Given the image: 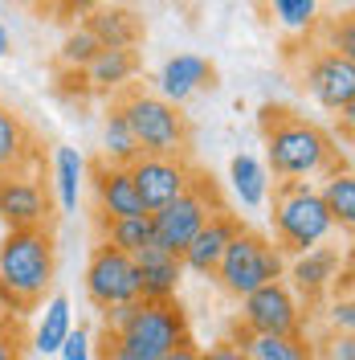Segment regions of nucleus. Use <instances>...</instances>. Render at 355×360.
<instances>
[{
  "label": "nucleus",
  "mask_w": 355,
  "mask_h": 360,
  "mask_svg": "<svg viewBox=\"0 0 355 360\" xmlns=\"http://www.w3.org/2000/svg\"><path fill=\"white\" fill-rule=\"evenodd\" d=\"M323 360H355V336H331Z\"/></svg>",
  "instance_id": "36"
},
{
  "label": "nucleus",
  "mask_w": 355,
  "mask_h": 360,
  "mask_svg": "<svg viewBox=\"0 0 355 360\" xmlns=\"http://www.w3.org/2000/svg\"><path fill=\"white\" fill-rule=\"evenodd\" d=\"M13 53V33L4 29V21H0V58H8Z\"/></svg>",
  "instance_id": "39"
},
{
  "label": "nucleus",
  "mask_w": 355,
  "mask_h": 360,
  "mask_svg": "<svg viewBox=\"0 0 355 360\" xmlns=\"http://www.w3.org/2000/svg\"><path fill=\"white\" fill-rule=\"evenodd\" d=\"M98 233L107 246L135 258L139 250L152 246V213H143V217H98Z\"/></svg>",
  "instance_id": "25"
},
{
  "label": "nucleus",
  "mask_w": 355,
  "mask_h": 360,
  "mask_svg": "<svg viewBox=\"0 0 355 360\" xmlns=\"http://www.w3.org/2000/svg\"><path fill=\"white\" fill-rule=\"evenodd\" d=\"M262 131H266V172L278 184H311L339 168V148L319 123L298 119L286 107H262Z\"/></svg>",
  "instance_id": "1"
},
{
  "label": "nucleus",
  "mask_w": 355,
  "mask_h": 360,
  "mask_svg": "<svg viewBox=\"0 0 355 360\" xmlns=\"http://www.w3.org/2000/svg\"><path fill=\"white\" fill-rule=\"evenodd\" d=\"M200 360H249V356H245V348L237 340H217L200 352Z\"/></svg>",
  "instance_id": "34"
},
{
  "label": "nucleus",
  "mask_w": 355,
  "mask_h": 360,
  "mask_svg": "<svg viewBox=\"0 0 355 360\" xmlns=\"http://www.w3.org/2000/svg\"><path fill=\"white\" fill-rule=\"evenodd\" d=\"M58 356L62 360H94V336H90L86 328H69V336L62 340Z\"/></svg>",
  "instance_id": "32"
},
{
  "label": "nucleus",
  "mask_w": 355,
  "mask_h": 360,
  "mask_svg": "<svg viewBox=\"0 0 355 360\" xmlns=\"http://www.w3.org/2000/svg\"><path fill=\"white\" fill-rule=\"evenodd\" d=\"M282 274H286V254L274 246L269 238L253 233V229H241L229 242V250L221 254L217 270H213V278L233 299H245V295H253L257 287H266V283H278Z\"/></svg>",
  "instance_id": "5"
},
{
  "label": "nucleus",
  "mask_w": 355,
  "mask_h": 360,
  "mask_svg": "<svg viewBox=\"0 0 355 360\" xmlns=\"http://www.w3.org/2000/svg\"><path fill=\"white\" fill-rule=\"evenodd\" d=\"M266 4L286 33H311L319 21V0H266Z\"/></svg>",
  "instance_id": "28"
},
{
  "label": "nucleus",
  "mask_w": 355,
  "mask_h": 360,
  "mask_svg": "<svg viewBox=\"0 0 355 360\" xmlns=\"http://www.w3.org/2000/svg\"><path fill=\"white\" fill-rule=\"evenodd\" d=\"M13 328H17V319H13V315H4V311H0V336H4V332H13Z\"/></svg>",
  "instance_id": "40"
},
{
  "label": "nucleus",
  "mask_w": 355,
  "mask_h": 360,
  "mask_svg": "<svg viewBox=\"0 0 355 360\" xmlns=\"http://www.w3.org/2000/svg\"><path fill=\"white\" fill-rule=\"evenodd\" d=\"M213 82H217V70H213L208 58H200V53H176V58H168L159 66V78H156L159 98L172 103V107L188 103L192 94L208 90Z\"/></svg>",
  "instance_id": "16"
},
{
  "label": "nucleus",
  "mask_w": 355,
  "mask_h": 360,
  "mask_svg": "<svg viewBox=\"0 0 355 360\" xmlns=\"http://www.w3.org/2000/svg\"><path fill=\"white\" fill-rule=\"evenodd\" d=\"M241 229L245 225H241L237 213H229V209L213 213V217L196 229V238L184 246V254H180L184 270H192V274H208V278H213V270H217V262H221V254L229 250V242H233Z\"/></svg>",
  "instance_id": "15"
},
{
  "label": "nucleus",
  "mask_w": 355,
  "mask_h": 360,
  "mask_svg": "<svg viewBox=\"0 0 355 360\" xmlns=\"http://www.w3.org/2000/svg\"><path fill=\"white\" fill-rule=\"evenodd\" d=\"M119 111L127 115V127H131L143 156H188L192 127H188V119H184L180 107L163 103L159 94H147V90L131 86L119 98Z\"/></svg>",
  "instance_id": "3"
},
{
  "label": "nucleus",
  "mask_w": 355,
  "mask_h": 360,
  "mask_svg": "<svg viewBox=\"0 0 355 360\" xmlns=\"http://www.w3.org/2000/svg\"><path fill=\"white\" fill-rule=\"evenodd\" d=\"M98 356L94 360H159L156 352H147V348H139V344H131L127 336H119V332H107L102 328V336H98Z\"/></svg>",
  "instance_id": "30"
},
{
  "label": "nucleus",
  "mask_w": 355,
  "mask_h": 360,
  "mask_svg": "<svg viewBox=\"0 0 355 360\" xmlns=\"http://www.w3.org/2000/svg\"><path fill=\"white\" fill-rule=\"evenodd\" d=\"M98 4H102V0H69L66 17H90V13H94Z\"/></svg>",
  "instance_id": "38"
},
{
  "label": "nucleus",
  "mask_w": 355,
  "mask_h": 360,
  "mask_svg": "<svg viewBox=\"0 0 355 360\" xmlns=\"http://www.w3.org/2000/svg\"><path fill=\"white\" fill-rule=\"evenodd\" d=\"M135 70H139L135 49H98L82 74H86L90 90H123L135 78Z\"/></svg>",
  "instance_id": "22"
},
{
  "label": "nucleus",
  "mask_w": 355,
  "mask_h": 360,
  "mask_svg": "<svg viewBox=\"0 0 355 360\" xmlns=\"http://www.w3.org/2000/svg\"><path fill=\"white\" fill-rule=\"evenodd\" d=\"M86 156L78 148H58L53 152V197L62 205V213H74L82 201V184H86Z\"/></svg>",
  "instance_id": "23"
},
{
  "label": "nucleus",
  "mask_w": 355,
  "mask_h": 360,
  "mask_svg": "<svg viewBox=\"0 0 355 360\" xmlns=\"http://www.w3.org/2000/svg\"><path fill=\"white\" fill-rule=\"evenodd\" d=\"M69 328H74L69 299L66 295H49L45 307H41V315H37V328H33L29 348H33L37 356H58V348H62V340L69 336Z\"/></svg>",
  "instance_id": "21"
},
{
  "label": "nucleus",
  "mask_w": 355,
  "mask_h": 360,
  "mask_svg": "<svg viewBox=\"0 0 355 360\" xmlns=\"http://www.w3.org/2000/svg\"><path fill=\"white\" fill-rule=\"evenodd\" d=\"M135 274H139V299L143 303H168L180 295V283H184V262L176 254L159 246H147L135 254Z\"/></svg>",
  "instance_id": "17"
},
{
  "label": "nucleus",
  "mask_w": 355,
  "mask_h": 360,
  "mask_svg": "<svg viewBox=\"0 0 355 360\" xmlns=\"http://www.w3.org/2000/svg\"><path fill=\"white\" fill-rule=\"evenodd\" d=\"M0 360H25L21 328H13V332H4V336H0Z\"/></svg>",
  "instance_id": "35"
},
{
  "label": "nucleus",
  "mask_w": 355,
  "mask_h": 360,
  "mask_svg": "<svg viewBox=\"0 0 355 360\" xmlns=\"http://www.w3.org/2000/svg\"><path fill=\"white\" fill-rule=\"evenodd\" d=\"M319 197H323V205H327L335 229L351 233L355 229V176H351V168H335V172H327Z\"/></svg>",
  "instance_id": "24"
},
{
  "label": "nucleus",
  "mask_w": 355,
  "mask_h": 360,
  "mask_svg": "<svg viewBox=\"0 0 355 360\" xmlns=\"http://www.w3.org/2000/svg\"><path fill=\"white\" fill-rule=\"evenodd\" d=\"M274 233L282 254H307L335 233V221L314 184H278L274 193Z\"/></svg>",
  "instance_id": "4"
},
{
  "label": "nucleus",
  "mask_w": 355,
  "mask_h": 360,
  "mask_svg": "<svg viewBox=\"0 0 355 360\" xmlns=\"http://www.w3.org/2000/svg\"><path fill=\"white\" fill-rule=\"evenodd\" d=\"M53 8H58V13H66V8H69V0H53Z\"/></svg>",
  "instance_id": "41"
},
{
  "label": "nucleus",
  "mask_w": 355,
  "mask_h": 360,
  "mask_svg": "<svg viewBox=\"0 0 355 360\" xmlns=\"http://www.w3.org/2000/svg\"><path fill=\"white\" fill-rule=\"evenodd\" d=\"M159 360H200V348L188 340V344H180V348H172V352H163Z\"/></svg>",
  "instance_id": "37"
},
{
  "label": "nucleus",
  "mask_w": 355,
  "mask_h": 360,
  "mask_svg": "<svg viewBox=\"0 0 355 360\" xmlns=\"http://www.w3.org/2000/svg\"><path fill=\"white\" fill-rule=\"evenodd\" d=\"M225 205L221 197H217V188L208 184V180L196 172V180H192V188L188 193H180L172 205H163V209H156L152 213V246L168 250V254H184V246L196 238V229L213 213H221Z\"/></svg>",
  "instance_id": "6"
},
{
  "label": "nucleus",
  "mask_w": 355,
  "mask_h": 360,
  "mask_svg": "<svg viewBox=\"0 0 355 360\" xmlns=\"http://www.w3.org/2000/svg\"><path fill=\"white\" fill-rule=\"evenodd\" d=\"M229 188H233V197H237L245 209H262V205L269 201L266 164L257 156H249V152H237V156L229 160Z\"/></svg>",
  "instance_id": "20"
},
{
  "label": "nucleus",
  "mask_w": 355,
  "mask_h": 360,
  "mask_svg": "<svg viewBox=\"0 0 355 360\" xmlns=\"http://www.w3.org/2000/svg\"><path fill=\"white\" fill-rule=\"evenodd\" d=\"M86 180H90V193H94L98 217H143L147 213L143 201H139V193H135V180L127 168L98 160L94 168H86Z\"/></svg>",
  "instance_id": "13"
},
{
  "label": "nucleus",
  "mask_w": 355,
  "mask_h": 360,
  "mask_svg": "<svg viewBox=\"0 0 355 360\" xmlns=\"http://www.w3.org/2000/svg\"><path fill=\"white\" fill-rule=\"evenodd\" d=\"M53 270H58V250L49 229H8V238L0 242V287L37 307L53 287Z\"/></svg>",
  "instance_id": "2"
},
{
  "label": "nucleus",
  "mask_w": 355,
  "mask_h": 360,
  "mask_svg": "<svg viewBox=\"0 0 355 360\" xmlns=\"http://www.w3.org/2000/svg\"><path fill=\"white\" fill-rule=\"evenodd\" d=\"M86 33L98 41V49H135L143 41V21L131 8L119 4H98L86 17Z\"/></svg>",
  "instance_id": "18"
},
{
  "label": "nucleus",
  "mask_w": 355,
  "mask_h": 360,
  "mask_svg": "<svg viewBox=\"0 0 355 360\" xmlns=\"http://www.w3.org/2000/svg\"><path fill=\"white\" fill-rule=\"evenodd\" d=\"M139 156L143 152H139L131 127H127V115L119 111V103H114L111 111H107V123H102V160L119 164V168H131Z\"/></svg>",
  "instance_id": "27"
},
{
  "label": "nucleus",
  "mask_w": 355,
  "mask_h": 360,
  "mask_svg": "<svg viewBox=\"0 0 355 360\" xmlns=\"http://www.w3.org/2000/svg\"><path fill=\"white\" fill-rule=\"evenodd\" d=\"M33 160H37V152H33V131H29V123H25L13 107L0 103V176L25 172Z\"/></svg>",
  "instance_id": "19"
},
{
  "label": "nucleus",
  "mask_w": 355,
  "mask_h": 360,
  "mask_svg": "<svg viewBox=\"0 0 355 360\" xmlns=\"http://www.w3.org/2000/svg\"><path fill=\"white\" fill-rule=\"evenodd\" d=\"M127 172H131L135 193H139V201H143L147 213L172 205L180 193H188L192 180H196V168L184 156H139Z\"/></svg>",
  "instance_id": "10"
},
{
  "label": "nucleus",
  "mask_w": 355,
  "mask_h": 360,
  "mask_svg": "<svg viewBox=\"0 0 355 360\" xmlns=\"http://www.w3.org/2000/svg\"><path fill=\"white\" fill-rule=\"evenodd\" d=\"M327 323H331V332L335 336H351L355 332V303H351V295H335L331 299V307H327Z\"/></svg>",
  "instance_id": "31"
},
{
  "label": "nucleus",
  "mask_w": 355,
  "mask_h": 360,
  "mask_svg": "<svg viewBox=\"0 0 355 360\" xmlns=\"http://www.w3.org/2000/svg\"><path fill=\"white\" fill-rule=\"evenodd\" d=\"M86 299L98 307V311L139 299V274H135V258H131V254L107 246V242H98V246L90 250Z\"/></svg>",
  "instance_id": "8"
},
{
  "label": "nucleus",
  "mask_w": 355,
  "mask_h": 360,
  "mask_svg": "<svg viewBox=\"0 0 355 360\" xmlns=\"http://www.w3.org/2000/svg\"><path fill=\"white\" fill-rule=\"evenodd\" d=\"M94 53H98V41L86 33V25L82 29H74L66 41H62V53H58V62L62 70H86L94 62Z\"/></svg>",
  "instance_id": "29"
},
{
  "label": "nucleus",
  "mask_w": 355,
  "mask_h": 360,
  "mask_svg": "<svg viewBox=\"0 0 355 360\" xmlns=\"http://www.w3.org/2000/svg\"><path fill=\"white\" fill-rule=\"evenodd\" d=\"M331 53L355 62V25H351V17H343V21L331 25Z\"/></svg>",
  "instance_id": "33"
},
{
  "label": "nucleus",
  "mask_w": 355,
  "mask_h": 360,
  "mask_svg": "<svg viewBox=\"0 0 355 360\" xmlns=\"http://www.w3.org/2000/svg\"><path fill=\"white\" fill-rule=\"evenodd\" d=\"M282 278H290L286 287L294 295H302L307 303L327 299V295L339 291V250L314 246V250H307V254H294V262L286 266Z\"/></svg>",
  "instance_id": "14"
},
{
  "label": "nucleus",
  "mask_w": 355,
  "mask_h": 360,
  "mask_svg": "<svg viewBox=\"0 0 355 360\" xmlns=\"http://www.w3.org/2000/svg\"><path fill=\"white\" fill-rule=\"evenodd\" d=\"M237 344L245 348L249 360H319L302 336H249L241 328Z\"/></svg>",
  "instance_id": "26"
},
{
  "label": "nucleus",
  "mask_w": 355,
  "mask_h": 360,
  "mask_svg": "<svg viewBox=\"0 0 355 360\" xmlns=\"http://www.w3.org/2000/svg\"><path fill=\"white\" fill-rule=\"evenodd\" d=\"M119 336H127L131 344L163 356L180 344H188L192 332H188V311L180 307V299H168V303H143L139 299L135 315L127 319V328H119Z\"/></svg>",
  "instance_id": "9"
},
{
  "label": "nucleus",
  "mask_w": 355,
  "mask_h": 360,
  "mask_svg": "<svg viewBox=\"0 0 355 360\" xmlns=\"http://www.w3.org/2000/svg\"><path fill=\"white\" fill-rule=\"evenodd\" d=\"M307 90L323 111H335L351 123L355 115V62L351 58H339L331 49L314 53L311 66H307Z\"/></svg>",
  "instance_id": "12"
},
{
  "label": "nucleus",
  "mask_w": 355,
  "mask_h": 360,
  "mask_svg": "<svg viewBox=\"0 0 355 360\" xmlns=\"http://www.w3.org/2000/svg\"><path fill=\"white\" fill-rule=\"evenodd\" d=\"M53 213V193L29 172H8L0 176V217L8 229H49Z\"/></svg>",
  "instance_id": "11"
},
{
  "label": "nucleus",
  "mask_w": 355,
  "mask_h": 360,
  "mask_svg": "<svg viewBox=\"0 0 355 360\" xmlns=\"http://www.w3.org/2000/svg\"><path fill=\"white\" fill-rule=\"evenodd\" d=\"M241 328L249 336H302V299L286 287V278L266 283L241 299Z\"/></svg>",
  "instance_id": "7"
}]
</instances>
